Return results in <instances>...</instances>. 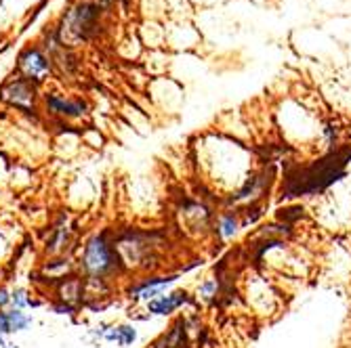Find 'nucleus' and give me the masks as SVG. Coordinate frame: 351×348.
I'll return each mask as SVG.
<instances>
[{
	"label": "nucleus",
	"instance_id": "7ed1b4c3",
	"mask_svg": "<svg viewBox=\"0 0 351 348\" xmlns=\"http://www.w3.org/2000/svg\"><path fill=\"white\" fill-rule=\"evenodd\" d=\"M0 103L23 116H38L43 111V92L40 86L25 80L19 74L9 76L0 84Z\"/></svg>",
	"mask_w": 351,
	"mask_h": 348
},
{
	"label": "nucleus",
	"instance_id": "6e6552de",
	"mask_svg": "<svg viewBox=\"0 0 351 348\" xmlns=\"http://www.w3.org/2000/svg\"><path fill=\"white\" fill-rule=\"evenodd\" d=\"M90 344H116L120 348H129L137 342L139 334L135 330V325L131 323H112V321H99L97 325H93L86 336H84Z\"/></svg>",
	"mask_w": 351,
	"mask_h": 348
},
{
	"label": "nucleus",
	"instance_id": "ddd939ff",
	"mask_svg": "<svg viewBox=\"0 0 351 348\" xmlns=\"http://www.w3.org/2000/svg\"><path fill=\"white\" fill-rule=\"evenodd\" d=\"M238 233V218L234 214H226L219 223V235L221 237H234Z\"/></svg>",
	"mask_w": 351,
	"mask_h": 348
},
{
	"label": "nucleus",
	"instance_id": "a211bd4d",
	"mask_svg": "<svg viewBox=\"0 0 351 348\" xmlns=\"http://www.w3.org/2000/svg\"><path fill=\"white\" fill-rule=\"evenodd\" d=\"M3 3H5V0H0V7H3Z\"/></svg>",
	"mask_w": 351,
	"mask_h": 348
},
{
	"label": "nucleus",
	"instance_id": "dca6fc26",
	"mask_svg": "<svg viewBox=\"0 0 351 348\" xmlns=\"http://www.w3.org/2000/svg\"><path fill=\"white\" fill-rule=\"evenodd\" d=\"M7 342H9V338H7L5 334H0V348H5V346H7Z\"/></svg>",
	"mask_w": 351,
	"mask_h": 348
},
{
	"label": "nucleus",
	"instance_id": "4468645a",
	"mask_svg": "<svg viewBox=\"0 0 351 348\" xmlns=\"http://www.w3.org/2000/svg\"><path fill=\"white\" fill-rule=\"evenodd\" d=\"M215 294H217V281L215 279L204 281L202 286L198 288V296H202V298H213Z\"/></svg>",
	"mask_w": 351,
	"mask_h": 348
},
{
	"label": "nucleus",
	"instance_id": "20e7f679",
	"mask_svg": "<svg viewBox=\"0 0 351 348\" xmlns=\"http://www.w3.org/2000/svg\"><path fill=\"white\" fill-rule=\"evenodd\" d=\"M49 290L53 294L51 308L57 314H70L72 317L86 304V279L80 273L55 281L53 286H49Z\"/></svg>",
	"mask_w": 351,
	"mask_h": 348
},
{
	"label": "nucleus",
	"instance_id": "1a4fd4ad",
	"mask_svg": "<svg viewBox=\"0 0 351 348\" xmlns=\"http://www.w3.org/2000/svg\"><path fill=\"white\" fill-rule=\"evenodd\" d=\"M177 281L175 275H165V277H143L139 281H135L133 286L126 290V298L131 302H152L154 298L167 294V290Z\"/></svg>",
	"mask_w": 351,
	"mask_h": 348
},
{
	"label": "nucleus",
	"instance_id": "9d476101",
	"mask_svg": "<svg viewBox=\"0 0 351 348\" xmlns=\"http://www.w3.org/2000/svg\"><path fill=\"white\" fill-rule=\"evenodd\" d=\"M34 323H36L34 314H29L25 310H15V308L0 310V334H5L7 338L32 330Z\"/></svg>",
	"mask_w": 351,
	"mask_h": 348
},
{
	"label": "nucleus",
	"instance_id": "f03ea898",
	"mask_svg": "<svg viewBox=\"0 0 351 348\" xmlns=\"http://www.w3.org/2000/svg\"><path fill=\"white\" fill-rule=\"evenodd\" d=\"M104 9L95 0H80L61 15L55 34L59 42L68 49H76L99 36Z\"/></svg>",
	"mask_w": 351,
	"mask_h": 348
},
{
	"label": "nucleus",
	"instance_id": "9b49d317",
	"mask_svg": "<svg viewBox=\"0 0 351 348\" xmlns=\"http://www.w3.org/2000/svg\"><path fill=\"white\" fill-rule=\"evenodd\" d=\"M185 302H187V294L183 290H175V292H167L162 296L154 298L152 302L145 304V308L154 317H169V314L179 310Z\"/></svg>",
	"mask_w": 351,
	"mask_h": 348
},
{
	"label": "nucleus",
	"instance_id": "f3484780",
	"mask_svg": "<svg viewBox=\"0 0 351 348\" xmlns=\"http://www.w3.org/2000/svg\"><path fill=\"white\" fill-rule=\"evenodd\" d=\"M5 348H21V346H19V344H17V342H13V340H9V342H7V346H5Z\"/></svg>",
	"mask_w": 351,
	"mask_h": 348
},
{
	"label": "nucleus",
	"instance_id": "423d86ee",
	"mask_svg": "<svg viewBox=\"0 0 351 348\" xmlns=\"http://www.w3.org/2000/svg\"><path fill=\"white\" fill-rule=\"evenodd\" d=\"M76 250V227L68 214H59L49 225L43 237V256L57 258V256H72Z\"/></svg>",
	"mask_w": 351,
	"mask_h": 348
},
{
	"label": "nucleus",
	"instance_id": "2eb2a0df",
	"mask_svg": "<svg viewBox=\"0 0 351 348\" xmlns=\"http://www.w3.org/2000/svg\"><path fill=\"white\" fill-rule=\"evenodd\" d=\"M95 3H97L101 9H110V7H114L118 0H95Z\"/></svg>",
	"mask_w": 351,
	"mask_h": 348
},
{
	"label": "nucleus",
	"instance_id": "39448f33",
	"mask_svg": "<svg viewBox=\"0 0 351 348\" xmlns=\"http://www.w3.org/2000/svg\"><path fill=\"white\" fill-rule=\"evenodd\" d=\"M15 74L23 76L29 82H34L36 86H43L53 78L55 63L40 44H27L17 55Z\"/></svg>",
	"mask_w": 351,
	"mask_h": 348
},
{
	"label": "nucleus",
	"instance_id": "0eeeda50",
	"mask_svg": "<svg viewBox=\"0 0 351 348\" xmlns=\"http://www.w3.org/2000/svg\"><path fill=\"white\" fill-rule=\"evenodd\" d=\"M43 111L59 122H78L88 116L90 105L84 97H78V94H66L53 90L43 94Z\"/></svg>",
	"mask_w": 351,
	"mask_h": 348
},
{
	"label": "nucleus",
	"instance_id": "f257e3e1",
	"mask_svg": "<svg viewBox=\"0 0 351 348\" xmlns=\"http://www.w3.org/2000/svg\"><path fill=\"white\" fill-rule=\"evenodd\" d=\"M76 263H78V273L90 281L110 283L116 275L124 271L116 250V235H112L110 231L88 235L78 250Z\"/></svg>",
	"mask_w": 351,
	"mask_h": 348
},
{
	"label": "nucleus",
	"instance_id": "f8f14e48",
	"mask_svg": "<svg viewBox=\"0 0 351 348\" xmlns=\"http://www.w3.org/2000/svg\"><path fill=\"white\" fill-rule=\"evenodd\" d=\"M43 300L34 296V292H29L23 286H17L11 290V308L15 310H27V308H38Z\"/></svg>",
	"mask_w": 351,
	"mask_h": 348
}]
</instances>
